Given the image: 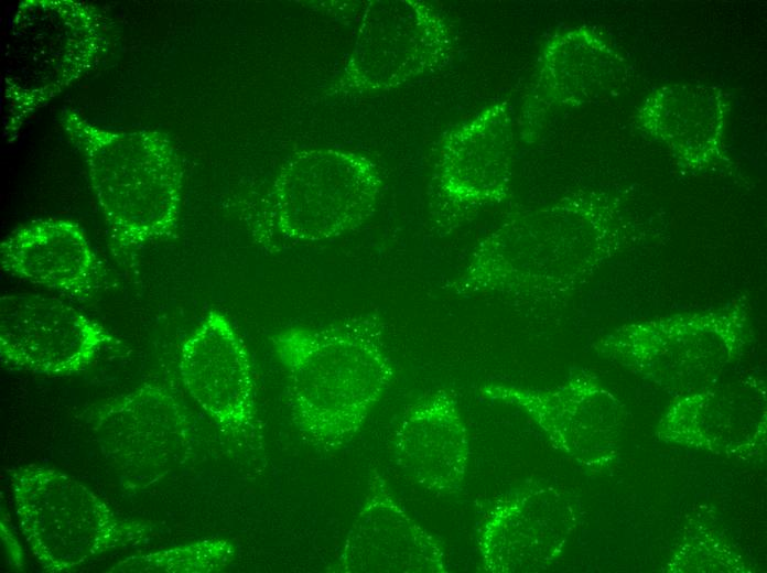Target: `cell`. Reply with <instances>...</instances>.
<instances>
[{
    "mask_svg": "<svg viewBox=\"0 0 767 573\" xmlns=\"http://www.w3.org/2000/svg\"><path fill=\"white\" fill-rule=\"evenodd\" d=\"M10 482L20 530L47 572H72L151 538L149 525L118 516L86 485L54 468L20 466Z\"/></svg>",
    "mask_w": 767,
    "mask_h": 573,
    "instance_id": "277c9868",
    "label": "cell"
},
{
    "mask_svg": "<svg viewBox=\"0 0 767 573\" xmlns=\"http://www.w3.org/2000/svg\"><path fill=\"white\" fill-rule=\"evenodd\" d=\"M119 343L97 321L57 298L33 293L0 298V359L6 366L71 376Z\"/></svg>",
    "mask_w": 767,
    "mask_h": 573,
    "instance_id": "ba28073f",
    "label": "cell"
},
{
    "mask_svg": "<svg viewBox=\"0 0 767 573\" xmlns=\"http://www.w3.org/2000/svg\"><path fill=\"white\" fill-rule=\"evenodd\" d=\"M569 523L552 491L517 489L498 498L477 525L482 569L511 573L547 564L560 550Z\"/></svg>",
    "mask_w": 767,
    "mask_h": 573,
    "instance_id": "30bf717a",
    "label": "cell"
},
{
    "mask_svg": "<svg viewBox=\"0 0 767 573\" xmlns=\"http://www.w3.org/2000/svg\"><path fill=\"white\" fill-rule=\"evenodd\" d=\"M273 347L285 370L292 421L324 451L356 435L395 376L385 323L375 312L324 327H290Z\"/></svg>",
    "mask_w": 767,
    "mask_h": 573,
    "instance_id": "6da1fadb",
    "label": "cell"
},
{
    "mask_svg": "<svg viewBox=\"0 0 767 573\" xmlns=\"http://www.w3.org/2000/svg\"><path fill=\"white\" fill-rule=\"evenodd\" d=\"M179 372L192 399L226 436L251 448L262 445L250 356L225 314L209 311L185 338Z\"/></svg>",
    "mask_w": 767,
    "mask_h": 573,
    "instance_id": "52a82bcc",
    "label": "cell"
},
{
    "mask_svg": "<svg viewBox=\"0 0 767 573\" xmlns=\"http://www.w3.org/2000/svg\"><path fill=\"white\" fill-rule=\"evenodd\" d=\"M335 571L447 572L437 542L401 508L377 472H372L365 501L348 530Z\"/></svg>",
    "mask_w": 767,
    "mask_h": 573,
    "instance_id": "9c48e42d",
    "label": "cell"
},
{
    "mask_svg": "<svg viewBox=\"0 0 767 573\" xmlns=\"http://www.w3.org/2000/svg\"><path fill=\"white\" fill-rule=\"evenodd\" d=\"M0 268L76 299L95 291L101 269L84 228L56 217L30 221L8 235L0 244Z\"/></svg>",
    "mask_w": 767,
    "mask_h": 573,
    "instance_id": "7c38bea8",
    "label": "cell"
},
{
    "mask_svg": "<svg viewBox=\"0 0 767 573\" xmlns=\"http://www.w3.org/2000/svg\"><path fill=\"white\" fill-rule=\"evenodd\" d=\"M393 454L401 471L423 488L437 495L460 489L469 443L453 391L439 389L406 410L395 434Z\"/></svg>",
    "mask_w": 767,
    "mask_h": 573,
    "instance_id": "8fae6325",
    "label": "cell"
},
{
    "mask_svg": "<svg viewBox=\"0 0 767 573\" xmlns=\"http://www.w3.org/2000/svg\"><path fill=\"white\" fill-rule=\"evenodd\" d=\"M379 191V175L365 159L337 152L299 156L274 184L279 228L296 240L338 236L369 217Z\"/></svg>",
    "mask_w": 767,
    "mask_h": 573,
    "instance_id": "5b68a950",
    "label": "cell"
},
{
    "mask_svg": "<svg viewBox=\"0 0 767 573\" xmlns=\"http://www.w3.org/2000/svg\"><path fill=\"white\" fill-rule=\"evenodd\" d=\"M95 7L73 0H25L8 28L2 75L3 137L96 67L108 51Z\"/></svg>",
    "mask_w": 767,
    "mask_h": 573,
    "instance_id": "3957f363",
    "label": "cell"
},
{
    "mask_svg": "<svg viewBox=\"0 0 767 573\" xmlns=\"http://www.w3.org/2000/svg\"><path fill=\"white\" fill-rule=\"evenodd\" d=\"M99 447L128 486L147 488L187 454L186 409L166 386L145 382L100 406L93 417Z\"/></svg>",
    "mask_w": 767,
    "mask_h": 573,
    "instance_id": "8992f818",
    "label": "cell"
},
{
    "mask_svg": "<svg viewBox=\"0 0 767 573\" xmlns=\"http://www.w3.org/2000/svg\"><path fill=\"white\" fill-rule=\"evenodd\" d=\"M235 558L234 544L225 539H204L144 554L127 556L108 572L213 573L226 569Z\"/></svg>",
    "mask_w": 767,
    "mask_h": 573,
    "instance_id": "4fadbf2b",
    "label": "cell"
},
{
    "mask_svg": "<svg viewBox=\"0 0 767 573\" xmlns=\"http://www.w3.org/2000/svg\"><path fill=\"white\" fill-rule=\"evenodd\" d=\"M60 123L85 162L115 255L134 260L136 252L175 234L182 170L164 132L98 126L67 107Z\"/></svg>",
    "mask_w": 767,
    "mask_h": 573,
    "instance_id": "7a4b0ae2",
    "label": "cell"
}]
</instances>
